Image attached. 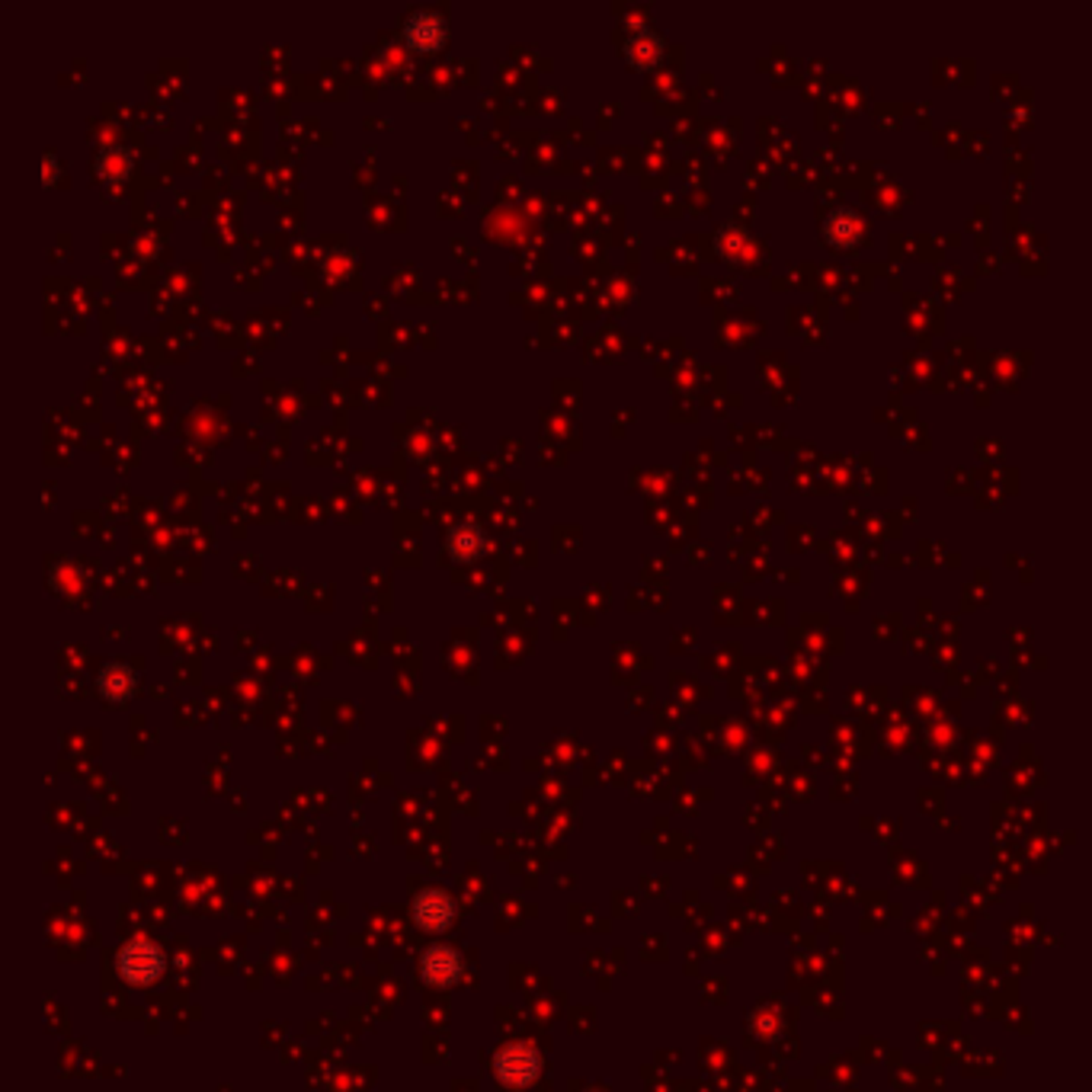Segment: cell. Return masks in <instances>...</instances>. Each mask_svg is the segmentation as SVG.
Here are the masks:
<instances>
[{
  "label": "cell",
  "mask_w": 1092,
  "mask_h": 1092,
  "mask_svg": "<svg viewBox=\"0 0 1092 1092\" xmlns=\"http://www.w3.org/2000/svg\"><path fill=\"white\" fill-rule=\"evenodd\" d=\"M455 916V903L443 891H420L414 900V920L423 929H446Z\"/></svg>",
  "instance_id": "5"
},
{
  "label": "cell",
  "mask_w": 1092,
  "mask_h": 1092,
  "mask_svg": "<svg viewBox=\"0 0 1092 1092\" xmlns=\"http://www.w3.org/2000/svg\"><path fill=\"white\" fill-rule=\"evenodd\" d=\"M404 39L417 52H436L446 42V20L432 10H417L404 23Z\"/></svg>",
  "instance_id": "3"
},
{
  "label": "cell",
  "mask_w": 1092,
  "mask_h": 1092,
  "mask_svg": "<svg viewBox=\"0 0 1092 1092\" xmlns=\"http://www.w3.org/2000/svg\"><path fill=\"white\" fill-rule=\"evenodd\" d=\"M862 234H865V222H862V218H859L852 208H837V212L826 215V222H823V241H826L829 247L849 250V247L862 244Z\"/></svg>",
  "instance_id": "4"
},
{
  "label": "cell",
  "mask_w": 1092,
  "mask_h": 1092,
  "mask_svg": "<svg viewBox=\"0 0 1092 1092\" xmlns=\"http://www.w3.org/2000/svg\"><path fill=\"white\" fill-rule=\"evenodd\" d=\"M485 545H488L485 532L471 526V522H462V526H455L446 539V551L455 561H474L477 554H485Z\"/></svg>",
  "instance_id": "8"
},
{
  "label": "cell",
  "mask_w": 1092,
  "mask_h": 1092,
  "mask_svg": "<svg viewBox=\"0 0 1092 1092\" xmlns=\"http://www.w3.org/2000/svg\"><path fill=\"white\" fill-rule=\"evenodd\" d=\"M661 55H664V39L650 29H641L625 42V61L638 71H650L661 61Z\"/></svg>",
  "instance_id": "6"
},
{
  "label": "cell",
  "mask_w": 1092,
  "mask_h": 1092,
  "mask_svg": "<svg viewBox=\"0 0 1092 1092\" xmlns=\"http://www.w3.org/2000/svg\"><path fill=\"white\" fill-rule=\"evenodd\" d=\"M539 1054L529 1044H510L497 1054V1076L510 1086H526L539 1076Z\"/></svg>",
  "instance_id": "2"
},
{
  "label": "cell",
  "mask_w": 1092,
  "mask_h": 1092,
  "mask_svg": "<svg viewBox=\"0 0 1092 1092\" xmlns=\"http://www.w3.org/2000/svg\"><path fill=\"white\" fill-rule=\"evenodd\" d=\"M119 971H122L125 981L148 984V981H154L164 971V958H160V951L151 942H132V945H125L122 954H119Z\"/></svg>",
  "instance_id": "1"
},
{
  "label": "cell",
  "mask_w": 1092,
  "mask_h": 1092,
  "mask_svg": "<svg viewBox=\"0 0 1092 1092\" xmlns=\"http://www.w3.org/2000/svg\"><path fill=\"white\" fill-rule=\"evenodd\" d=\"M458 974H462V958H458L452 948L436 945V948H429V951L423 954V977H426L429 984L446 987V984L458 981Z\"/></svg>",
  "instance_id": "7"
}]
</instances>
